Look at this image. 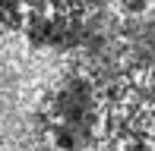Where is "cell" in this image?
Listing matches in <instances>:
<instances>
[]
</instances>
